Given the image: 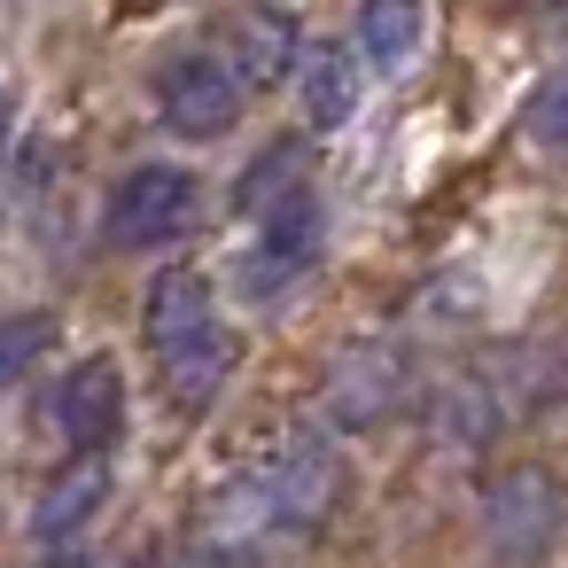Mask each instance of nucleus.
I'll return each mask as SVG.
<instances>
[{
	"label": "nucleus",
	"mask_w": 568,
	"mask_h": 568,
	"mask_svg": "<svg viewBox=\"0 0 568 568\" xmlns=\"http://www.w3.org/2000/svg\"><path fill=\"white\" fill-rule=\"evenodd\" d=\"M335 490H343L335 444H327V436H288L273 459H257L250 475H234V483L211 498V514H203L211 552H250V545H265L273 529H320L327 506H335Z\"/></svg>",
	"instance_id": "obj_1"
},
{
	"label": "nucleus",
	"mask_w": 568,
	"mask_h": 568,
	"mask_svg": "<svg viewBox=\"0 0 568 568\" xmlns=\"http://www.w3.org/2000/svg\"><path fill=\"white\" fill-rule=\"evenodd\" d=\"M149 351H156V366H164V382H172V397L187 413L226 389L234 343L219 327V304H211L203 273H180V265L156 273V288H149Z\"/></svg>",
	"instance_id": "obj_2"
},
{
	"label": "nucleus",
	"mask_w": 568,
	"mask_h": 568,
	"mask_svg": "<svg viewBox=\"0 0 568 568\" xmlns=\"http://www.w3.org/2000/svg\"><path fill=\"white\" fill-rule=\"evenodd\" d=\"M320 242H327V203H320V187H281V195H265L257 203V242H250V257H242V288L250 296H281L288 281H304L312 265H320Z\"/></svg>",
	"instance_id": "obj_3"
},
{
	"label": "nucleus",
	"mask_w": 568,
	"mask_h": 568,
	"mask_svg": "<svg viewBox=\"0 0 568 568\" xmlns=\"http://www.w3.org/2000/svg\"><path fill=\"white\" fill-rule=\"evenodd\" d=\"M242 94H250V87H242V71H234L226 48H180V55L156 63V110H164V125L187 133V141L234 133Z\"/></svg>",
	"instance_id": "obj_4"
},
{
	"label": "nucleus",
	"mask_w": 568,
	"mask_h": 568,
	"mask_svg": "<svg viewBox=\"0 0 568 568\" xmlns=\"http://www.w3.org/2000/svg\"><path fill=\"white\" fill-rule=\"evenodd\" d=\"M195 211H203V187H195V172H180V164H141V172H125L118 187H110V242L118 250H164V242H180L187 226H195Z\"/></svg>",
	"instance_id": "obj_5"
},
{
	"label": "nucleus",
	"mask_w": 568,
	"mask_h": 568,
	"mask_svg": "<svg viewBox=\"0 0 568 568\" xmlns=\"http://www.w3.org/2000/svg\"><path fill=\"white\" fill-rule=\"evenodd\" d=\"M483 529H490V552H514V560L545 552L552 529H560V490H552V475H545V467L498 475V483L483 490Z\"/></svg>",
	"instance_id": "obj_6"
},
{
	"label": "nucleus",
	"mask_w": 568,
	"mask_h": 568,
	"mask_svg": "<svg viewBox=\"0 0 568 568\" xmlns=\"http://www.w3.org/2000/svg\"><path fill=\"white\" fill-rule=\"evenodd\" d=\"M55 428L71 452H110L125 428V389H118V358H87L63 374L55 389Z\"/></svg>",
	"instance_id": "obj_7"
},
{
	"label": "nucleus",
	"mask_w": 568,
	"mask_h": 568,
	"mask_svg": "<svg viewBox=\"0 0 568 568\" xmlns=\"http://www.w3.org/2000/svg\"><path fill=\"white\" fill-rule=\"evenodd\" d=\"M397 397H405V358H397L389 343H358V351H343L335 374H327V413H335L343 428L389 420Z\"/></svg>",
	"instance_id": "obj_8"
},
{
	"label": "nucleus",
	"mask_w": 568,
	"mask_h": 568,
	"mask_svg": "<svg viewBox=\"0 0 568 568\" xmlns=\"http://www.w3.org/2000/svg\"><path fill=\"white\" fill-rule=\"evenodd\" d=\"M102 498H110V467H102V452H79V459L40 490V506H32L40 545H71V537H87L94 514H102Z\"/></svg>",
	"instance_id": "obj_9"
},
{
	"label": "nucleus",
	"mask_w": 568,
	"mask_h": 568,
	"mask_svg": "<svg viewBox=\"0 0 568 568\" xmlns=\"http://www.w3.org/2000/svg\"><path fill=\"white\" fill-rule=\"evenodd\" d=\"M226 55H234L242 87H273V79H288V63H296V32H288L281 9H242Z\"/></svg>",
	"instance_id": "obj_10"
},
{
	"label": "nucleus",
	"mask_w": 568,
	"mask_h": 568,
	"mask_svg": "<svg viewBox=\"0 0 568 568\" xmlns=\"http://www.w3.org/2000/svg\"><path fill=\"white\" fill-rule=\"evenodd\" d=\"M413 48H420V0H366L358 9V55L374 71L413 63Z\"/></svg>",
	"instance_id": "obj_11"
},
{
	"label": "nucleus",
	"mask_w": 568,
	"mask_h": 568,
	"mask_svg": "<svg viewBox=\"0 0 568 568\" xmlns=\"http://www.w3.org/2000/svg\"><path fill=\"white\" fill-rule=\"evenodd\" d=\"M351 110H358V55L351 48L304 55V118L312 125H343Z\"/></svg>",
	"instance_id": "obj_12"
},
{
	"label": "nucleus",
	"mask_w": 568,
	"mask_h": 568,
	"mask_svg": "<svg viewBox=\"0 0 568 568\" xmlns=\"http://www.w3.org/2000/svg\"><path fill=\"white\" fill-rule=\"evenodd\" d=\"M48 343H55V327L40 312H0V382H17Z\"/></svg>",
	"instance_id": "obj_13"
},
{
	"label": "nucleus",
	"mask_w": 568,
	"mask_h": 568,
	"mask_svg": "<svg viewBox=\"0 0 568 568\" xmlns=\"http://www.w3.org/2000/svg\"><path fill=\"white\" fill-rule=\"evenodd\" d=\"M9 141H17V94L0 87V156H9Z\"/></svg>",
	"instance_id": "obj_14"
}]
</instances>
